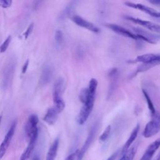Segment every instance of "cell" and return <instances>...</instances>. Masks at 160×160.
Listing matches in <instances>:
<instances>
[{
  "label": "cell",
  "instance_id": "cell-1",
  "mask_svg": "<svg viewBox=\"0 0 160 160\" xmlns=\"http://www.w3.org/2000/svg\"><path fill=\"white\" fill-rule=\"evenodd\" d=\"M64 89V80L62 78H59L55 82L52 90V98L54 107L61 113L65 108V102L62 98V94Z\"/></svg>",
  "mask_w": 160,
  "mask_h": 160
},
{
  "label": "cell",
  "instance_id": "cell-2",
  "mask_svg": "<svg viewBox=\"0 0 160 160\" xmlns=\"http://www.w3.org/2000/svg\"><path fill=\"white\" fill-rule=\"evenodd\" d=\"M89 97L88 100L83 103V105L81 107L77 117V122L80 125H83L86 122L92 111L94 105L96 93L91 92L89 91Z\"/></svg>",
  "mask_w": 160,
  "mask_h": 160
},
{
  "label": "cell",
  "instance_id": "cell-3",
  "mask_svg": "<svg viewBox=\"0 0 160 160\" xmlns=\"http://www.w3.org/2000/svg\"><path fill=\"white\" fill-rule=\"evenodd\" d=\"M16 65V61L14 58H11L5 65L1 79V88L3 89H6L11 86L15 72Z\"/></svg>",
  "mask_w": 160,
  "mask_h": 160
},
{
  "label": "cell",
  "instance_id": "cell-4",
  "mask_svg": "<svg viewBox=\"0 0 160 160\" xmlns=\"http://www.w3.org/2000/svg\"><path fill=\"white\" fill-rule=\"evenodd\" d=\"M160 131V112H156L151 116V119L146 124L142 135L145 138H149L155 136Z\"/></svg>",
  "mask_w": 160,
  "mask_h": 160
},
{
  "label": "cell",
  "instance_id": "cell-5",
  "mask_svg": "<svg viewBox=\"0 0 160 160\" xmlns=\"http://www.w3.org/2000/svg\"><path fill=\"white\" fill-rule=\"evenodd\" d=\"M98 127H99V125L98 122H95L94 124L92 126V127L91 128L83 146L78 151L76 160H82L86 152H87V151L88 150L89 148L91 146L92 142L94 139L98 129Z\"/></svg>",
  "mask_w": 160,
  "mask_h": 160
},
{
  "label": "cell",
  "instance_id": "cell-6",
  "mask_svg": "<svg viewBox=\"0 0 160 160\" xmlns=\"http://www.w3.org/2000/svg\"><path fill=\"white\" fill-rule=\"evenodd\" d=\"M16 121H13L11 124L9 130L8 131L6 136H4L1 145H0V160L5 155L10 144L12 137L14 134L16 128Z\"/></svg>",
  "mask_w": 160,
  "mask_h": 160
},
{
  "label": "cell",
  "instance_id": "cell-7",
  "mask_svg": "<svg viewBox=\"0 0 160 160\" xmlns=\"http://www.w3.org/2000/svg\"><path fill=\"white\" fill-rule=\"evenodd\" d=\"M38 122L39 118L36 114H33L29 116L25 126V132L29 139L34 135L38 134Z\"/></svg>",
  "mask_w": 160,
  "mask_h": 160
},
{
  "label": "cell",
  "instance_id": "cell-8",
  "mask_svg": "<svg viewBox=\"0 0 160 160\" xmlns=\"http://www.w3.org/2000/svg\"><path fill=\"white\" fill-rule=\"evenodd\" d=\"M133 62L147 63L152 68L154 66L160 64V54L149 53L140 55L137 56Z\"/></svg>",
  "mask_w": 160,
  "mask_h": 160
},
{
  "label": "cell",
  "instance_id": "cell-9",
  "mask_svg": "<svg viewBox=\"0 0 160 160\" xmlns=\"http://www.w3.org/2000/svg\"><path fill=\"white\" fill-rule=\"evenodd\" d=\"M125 18L135 24H139L142 27L158 34H160V26L148 21H145L139 18H136L131 16H125Z\"/></svg>",
  "mask_w": 160,
  "mask_h": 160
},
{
  "label": "cell",
  "instance_id": "cell-10",
  "mask_svg": "<svg viewBox=\"0 0 160 160\" xmlns=\"http://www.w3.org/2000/svg\"><path fill=\"white\" fill-rule=\"evenodd\" d=\"M108 78L109 79V85L108 91V98H110L117 87L119 79L118 69L116 68L110 69L108 72Z\"/></svg>",
  "mask_w": 160,
  "mask_h": 160
},
{
  "label": "cell",
  "instance_id": "cell-11",
  "mask_svg": "<svg viewBox=\"0 0 160 160\" xmlns=\"http://www.w3.org/2000/svg\"><path fill=\"white\" fill-rule=\"evenodd\" d=\"M71 19L76 25L81 28H85L95 33H98L99 32V29L96 26L78 15H73L71 18Z\"/></svg>",
  "mask_w": 160,
  "mask_h": 160
},
{
  "label": "cell",
  "instance_id": "cell-12",
  "mask_svg": "<svg viewBox=\"0 0 160 160\" xmlns=\"http://www.w3.org/2000/svg\"><path fill=\"white\" fill-rule=\"evenodd\" d=\"M107 27L111 29L112 31L114 32L120 34L122 36L126 37V38H129L135 40H138V37L136 34H134L128 29L124 28V27H122L119 25L115 24H108Z\"/></svg>",
  "mask_w": 160,
  "mask_h": 160
},
{
  "label": "cell",
  "instance_id": "cell-13",
  "mask_svg": "<svg viewBox=\"0 0 160 160\" xmlns=\"http://www.w3.org/2000/svg\"><path fill=\"white\" fill-rule=\"evenodd\" d=\"M125 5L132 8H134V9H139L146 14H149L150 16L154 17V18H160V12H158L156 11H155L154 9L146 6L144 4H140V3H134V2H126Z\"/></svg>",
  "mask_w": 160,
  "mask_h": 160
},
{
  "label": "cell",
  "instance_id": "cell-14",
  "mask_svg": "<svg viewBox=\"0 0 160 160\" xmlns=\"http://www.w3.org/2000/svg\"><path fill=\"white\" fill-rule=\"evenodd\" d=\"M53 70L52 68L48 65H45L41 71V73L39 78V84L40 86L43 87L48 84L52 78Z\"/></svg>",
  "mask_w": 160,
  "mask_h": 160
},
{
  "label": "cell",
  "instance_id": "cell-15",
  "mask_svg": "<svg viewBox=\"0 0 160 160\" xmlns=\"http://www.w3.org/2000/svg\"><path fill=\"white\" fill-rule=\"evenodd\" d=\"M160 147V138L151 142L145 150L143 155L139 160H151L158 149Z\"/></svg>",
  "mask_w": 160,
  "mask_h": 160
},
{
  "label": "cell",
  "instance_id": "cell-16",
  "mask_svg": "<svg viewBox=\"0 0 160 160\" xmlns=\"http://www.w3.org/2000/svg\"><path fill=\"white\" fill-rule=\"evenodd\" d=\"M38 134L34 135L29 139V144L26 148V149L24 151L22 154H21L20 158L19 160H29L33 151L34 149V146L36 143V141L38 139Z\"/></svg>",
  "mask_w": 160,
  "mask_h": 160
},
{
  "label": "cell",
  "instance_id": "cell-17",
  "mask_svg": "<svg viewBox=\"0 0 160 160\" xmlns=\"http://www.w3.org/2000/svg\"><path fill=\"white\" fill-rule=\"evenodd\" d=\"M59 114V112L54 106L49 108L47 110L42 119L48 124L53 125L56 123V121L58 120Z\"/></svg>",
  "mask_w": 160,
  "mask_h": 160
},
{
  "label": "cell",
  "instance_id": "cell-18",
  "mask_svg": "<svg viewBox=\"0 0 160 160\" xmlns=\"http://www.w3.org/2000/svg\"><path fill=\"white\" fill-rule=\"evenodd\" d=\"M139 129H140V124L138 123L136 124L135 128L133 129L129 138L128 139V140L126 141L125 144H124V146L122 148V151H121V155L123 154L131 146L132 144L134 142V141L136 140V139L138 136Z\"/></svg>",
  "mask_w": 160,
  "mask_h": 160
},
{
  "label": "cell",
  "instance_id": "cell-19",
  "mask_svg": "<svg viewBox=\"0 0 160 160\" xmlns=\"http://www.w3.org/2000/svg\"><path fill=\"white\" fill-rule=\"evenodd\" d=\"M59 145V138H57L54 139L51 146L48 149L46 160H55Z\"/></svg>",
  "mask_w": 160,
  "mask_h": 160
},
{
  "label": "cell",
  "instance_id": "cell-20",
  "mask_svg": "<svg viewBox=\"0 0 160 160\" xmlns=\"http://www.w3.org/2000/svg\"><path fill=\"white\" fill-rule=\"evenodd\" d=\"M138 149V144L130 147L123 154L121 155L119 160H133Z\"/></svg>",
  "mask_w": 160,
  "mask_h": 160
},
{
  "label": "cell",
  "instance_id": "cell-21",
  "mask_svg": "<svg viewBox=\"0 0 160 160\" xmlns=\"http://www.w3.org/2000/svg\"><path fill=\"white\" fill-rule=\"evenodd\" d=\"M142 94L144 96V98L146 99V103L148 104V109L150 111V113H151V115H153L155 112H156V109H155V108H154V106L152 103V101L149 95V94L148 93V92L144 90V89H142Z\"/></svg>",
  "mask_w": 160,
  "mask_h": 160
},
{
  "label": "cell",
  "instance_id": "cell-22",
  "mask_svg": "<svg viewBox=\"0 0 160 160\" xmlns=\"http://www.w3.org/2000/svg\"><path fill=\"white\" fill-rule=\"evenodd\" d=\"M111 125H108L105 128L103 132L99 137V141L100 142H105L108 139V138L109 137L110 134H111Z\"/></svg>",
  "mask_w": 160,
  "mask_h": 160
},
{
  "label": "cell",
  "instance_id": "cell-23",
  "mask_svg": "<svg viewBox=\"0 0 160 160\" xmlns=\"http://www.w3.org/2000/svg\"><path fill=\"white\" fill-rule=\"evenodd\" d=\"M89 97V93L88 88H85L82 89L79 93V96L80 101L83 104L88 100Z\"/></svg>",
  "mask_w": 160,
  "mask_h": 160
},
{
  "label": "cell",
  "instance_id": "cell-24",
  "mask_svg": "<svg viewBox=\"0 0 160 160\" xmlns=\"http://www.w3.org/2000/svg\"><path fill=\"white\" fill-rule=\"evenodd\" d=\"M11 41V36H9L7 37V38L4 41V42L2 43V44L0 46V52L1 53L4 52L6 49H8L10 42Z\"/></svg>",
  "mask_w": 160,
  "mask_h": 160
},
{
  "label": "cell",
  "instance_id": "cell-25",
  "mask_svg": "<svg viewBox=\"0 0 160 160\" xmlns=\"http://www.w3.org/2000/svg\"><path fill=\"white\" fill-rule=\"evenodd\" d=\"M54 38H55L56 41L58 44H61L63 41V34H62V31L60 30H57L55 33Z\"/></svg>",
  "mask_w": 160,
  "mask_h": 160
},
{
  "label": "cell",
  "instance_id": "cell-26",
  "mask_svg": "<svg viewBox=\"0 0 160 160\" xmlns=\"http://www.w3.org/2000/svg\"><path fill=\"white\" fill-rule=\"evenodd\" d=\"M34 23H31L29 26L28 27L26 31L24 32L23 34V36L24 37V39H26L28 38V37L31 35V34L32 33V31H33V29H34Z\"/></svg>",
  "mask_w": 160,
  "mask_h": 160
},
{
  "label": "cell",
  "instance_id": "cell-27",
  "mask_svg": "<svg viewBox=\"0 0 160 160\" xmlns=\"http://www.w3.org/2000/svg\"><path fill=\"white\" fill-rule=\"evenodd\" d=\"M12 0H0V7L2 8H8L12 4Z\"/></svg>",
  "mask_w": 160,
  "mask_h": 160
},
{
  "label": "cell",
  "instance_id": "cell-28",
  "mask_svg": "<svg viewBox=\"0 0 160 160\" xmlns=\"http://www.w3.org/2000/svg\"><path fill=\"white\" fill-rule=\"evenodd\" d=\"M78 151L79 150H76L74 152L70 154L69 156H68V157L66 158L65 160H76Z\"/></svg>",
  "mask_w": 160,
  "mask_h": 160
},
{
  "label": "cell",
  "instance_id": "cell-29",
  "mask_svg": "<svg viewBox=\"0 0 160 160\" xmlns=\"http://www.w3.org/2000/svg\"><path fill=\"white\" fill-rule=\"evenodd\" d=\"M29 60L27 59L26 61L24 62L22 68V74H25L26 72L27 71V69H28V66H29Z\"/></svg>",
  "mask_w": 160,
  "mask_h": 160
},
{
  "label": "cell",
  "instance_id": "cell-30",
  "mask_svg": "<svg viewBox=\"0 0 160 160\" xmlns=\"http://www.w3.org/2000/svg\"><path fill=\"white\" fill-rule=\"evenodd\" d=\"M31 160H40V156H39V153L38 152H35L32 158H31Z\"/></svg>",
  "mask_w": 160,
  "mask_h": 160
},
{
  "label": "cell",
  "instance_id": "cell-31",
  "mask_svg": "<svg viewBox=\"0 0 160 160\" xmlns=\"http://www.w3.org/2000/svg\"><path fill=\"white\" fill-rule=\"evenodd\" d=\"M149 3L154 5H160V0H147Z\"/></svg>",
  "mask_w": 160,
  "mask_h": 160
},
{
  "label": "cell",
  "instance_id": "cell-32",
  "mask_svg": "<svg viewBox=\"0 0 160 160\" xmlns=\"http://www.w3.org/2000/svg\"><path fill=\"white\" fill-rule=\"evenodd\" d=\"M118 152H115L113 154H112L107 160H115V159L116 158L117 156H118Z\"/></svg>",
  "mask_w": 160,
  "mask_h": 160
},
{
  "label": "cell",
  "instance_id": "cell-33",
  "mask_svg": "<svg viewBox=\"0 0 160 160\" xmlns=\"http://www.w3.org/2000/svg\"><path fill=\"white\" fill-rule=\"evenodd\" d=\"M155 160H160V153L159 154V155H158V156L156 158V159H155Z\"/></svg>",
  "mask_w": 160,
  "mask_h": 160
},
{
  "label": "cell",
  "instance_id": "cell-34",
  "mask_svg": "<svg viewBox=\"0 0 160 160\" xmlns=\"http://www.w3.org/2000/svg\"><path fill=\"white\" fill-rule=\"evenodd\" d=\"M1 116H0V124H1Z\"/></svg>",
  "mask_w": 160,
  "mask_h": 160
}]
</instances>
